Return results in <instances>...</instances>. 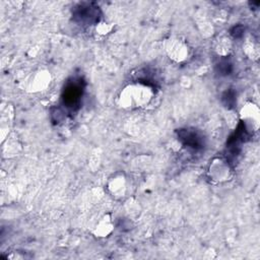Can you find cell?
Segmentation results:
<instances>
[{
  "label": "cell",
  "instance_id": "6da1fadb",
  "mask_svg": "<svg viewBox=\"0 0 260 260\" xmlns=\"http://www.w3.org/2000/svg\"><path fill=\"white\" fill-rule=\"evenodd\" d=\"M151 91L145 85H136L125 88L123 94L121 93V102L125 106H142L148 103L151 99Z\"/></svg>",
  "mask_w": 260,
  "mask_h": 260
},
{
  "label": "cell",
  "instance_id": "7a4b0ae2",
  "mask_svg": "<svg viewBox=\"0 0 260 260\" xmlns=\"http://www.w3.org/2000/svg\"><path fill=\"white\" fill-rule=\"evenodd\" d=\"M242 118L245 120L246 126L252 125V130H257L259 126V111L256 105L247 104L242 110Z\"/></svg>",
  "mask_w": 260,
  "mask_h": 260
},
{
  "label": "cell",
  "instance_id": "3957f363",
  "mask_svg": "<svg viewBox=\"0 0 260 260\" xmlns=\"http://www.w3.org/2000/svg\"><path fill=\"white\" fill-rule=\"evenodd\" d=\"M167 48L170 56L176 61H182L188 55V49L186 45L180 40H172Z\"/></svg>",
  "mask_w": 260,
  "mask_h": 260
},
{
  "label": "cell",
  "instance_id": "277c9868",
  "mask_svg": "<svg viewBox=\"0 0 260 260\" xmlns=\"http://www.w3.org/2000/svg\"><path fill=\"white\" fill-rule=\"evenodd\" d=\"M96 13H98V10L95 9V7H91L90 5H87V6H80L76 10L75 16L81 21L91 22L95 18Z\"/></svg>",
  "mask_w": 260,
  "mask_h": 260
}]
</instances>
